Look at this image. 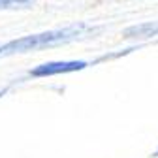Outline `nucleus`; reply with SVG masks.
<instances>
[{"label":"nucleus","instance_id":"nucleus-6","mask_svg":"<svg viewBox=\"0 0 158 158\" xmlns=\"http://www.w3.org/2000/svg\"><path fill=\"white\" fill-rule=\"evenodd\" d=\"M152 156H158V149H156V152H154V154H152Z\"/></svg>","mask_w":158,"mask_h":158},{"label":"nucleus","instance_id":"nucleus-3","mask_svg":"<svg viewBox=\"0 0 158 158\" xmlns=\"http://www.w3.org/2000/svg\"><path fill=\"white\" fill-rule=\"evenodd\" d=\"M124 38H152V36H158V21L154 23H141V25H135V27H128L124 32H123Z\"/></svg>","mask_w":158,"mask_h":158},{"label":"nucleus","instance_id":"nucleus-5","mask_svg":"<svg viewBox=\"0 0 158 158\" xmlns=\"http://www.w3.org/2000/svg\"><path fill=\"white\" fill-rule=\"evenodd\" d=\"M6 92H8V90H6V89H4V90H0V96H4V94H6Z\"/></svg>","mask_w":158,"mask_h":158},{"label":"nucleus","instance_id":"nucleus-4","mask_svg":"<svg viewBox=\"0 0 158 158\" xmlns=\"http://www.w3.org/2000/svg\"><path fill=\"white\" fill-rule=\"evenodd\" d=\"M36 0H0V10H15V8H27L32 6Z\"/></svg>","mask_w":158,"mask_h":158},{"label":"nucleus","instance_id":"nucleus-1","mask_svg":"<svg viewBox=\"0 0 158 158\" xmlns=\"http://www.w3.org/2000/svg\"><path fill=\"white\" fill-rule=\"evenodd\" d=\"M98 28H92L85 23L72 25L66 28H56V30H47V32H40V34H30L11 40V42L0 44V56H8L15 53H28V51H42L56 45H64L70 44L73 40H79L87 34H94Z\"/></svg>","mask_w":158,"mask_h":158},{"label":"nucleus","instance_id":"nucleus-2","mask_svg":"<svg viewBox=\"0 0 158 158\" xmlns=\"http://www.w3.org/2000/svg\"><path fill=\"white\" fill-rule=\"evenodd\" d=\"M89 64L85 60H53V62H44L30 70L32 77H51L58 73H72V72H81Z\"/></svg>","mask_w":158,"mask_h":158}]
</instances>
